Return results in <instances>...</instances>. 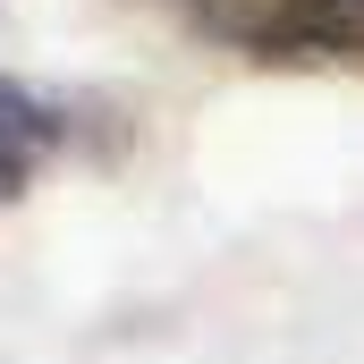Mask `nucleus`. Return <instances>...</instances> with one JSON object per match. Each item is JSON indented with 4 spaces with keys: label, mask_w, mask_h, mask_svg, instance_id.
<instances>
[{
    "label": "nucleus",
    "mask_w": 364,
    "mask_h": 364,
    "mask_svg": "<svg viewBox=\"0 0 364 364\" xmlns=\"http://www.w3.org/2000/svg\"><path fill=\"white\" fill-rule=\"evenodd\" d=\"M186 26L263 68H364V0H170Z\"/></svg>",
    "instance_id": "f257e3e1"
},
{
    "label": "nucleus",
    "mask_w": 364,
    "mask_h": 364,
    "mask_svg": "<svg viewBox=\"0 0 364 364\" xmlns=\"http://www.w3.org/2000/svg\"><path fill=\"white\" fill-rule=\"evenodd\" d=\"M60 144H68V102H51L26 77H0V203H17Z\"/></svg>",
    "instance_id": "f03ea898"
}]
</instances>
